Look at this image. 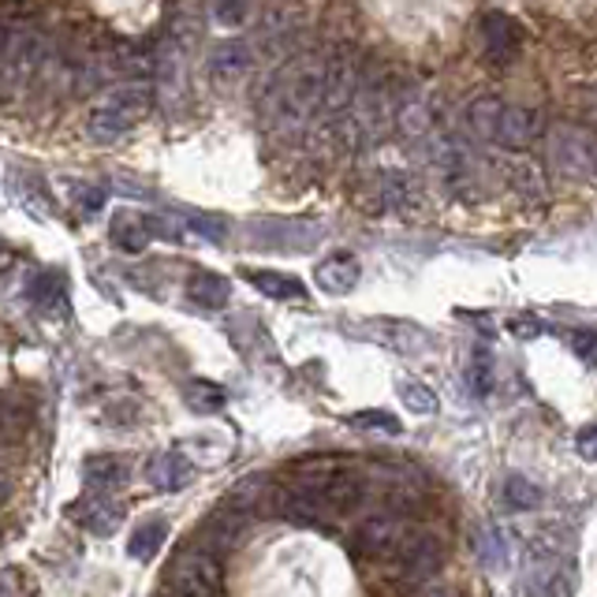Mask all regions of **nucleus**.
Returning <instances> with one entry per match:
<instances>
[{
  "instance_id": "1",
  "label": "nucleus",
  "mask_w": 597,
  "mask_h": 597,
  "mask_svg": "<svg viewBox=\"0 0 597 597\" xmlns=\"http://www.w3.org/2000/svg\"><path fill=\"white\" fill-rule=\"evenodd\" d=\"M337 52V49H332ZM332 52H303L292 65H284L266 86L261 116L273 131H298L311 120L325 116L332 79Z\"/></svg>"
},
{
  "instance_id": "2",
  "label": "nucleus",
  "mask_w": 597,
  "mask_h": 597,
  "mask_svg": "<svg viewBox=\"0 0 597 597\" xmlns=\"http://www.w3.org/2000/svg\"><path fill=\"white\" fill-rule=\"evenodd\" d=\"M467 124L482 142H496V147L508 150H527L549 131L546 116L538 108L512 105L504 97H478V102H470Z\"/></svg>"
},
{
  "instance_id": "3",
  "label": "nucleus",
  "mask_w": 597,
  "mask_h": 597,
  "mask_svg": "<svg viewBox=\"0 0 597 597\" xmlns=\"http://www.w3.org/2000/svg\"><path fill=\"white\" fill-rule=\"evenodd\" d=\"M49 65V45L42 31L26 23H0V102L23 97Z\"/></svg>"
},
{
  "instance_id": "4",
  "label": "nucleus",
  "mask_w": 597,
  "mask_h": 597,
  "mask_svg": "<svg viewBox=\"0 0 597 597\" xmlns=\"http://www.w3.org/2000/svg\"><path fill=\"white\" fill-rule=\"evenodd\" d=\"M150 102H153V94L139 83H128V86L113 90V97H108L97 113H90V120H86L90 139H94V142H116L120 134H128L134 128V120L147 116Z\"/></svg>"
},
{
  "instance_id": "5",
  "label": "nucleus",
  "mask_w": 597,
  "mask_h": 597,
  "mask_svg": "<svg viewBox=\"0 0 597 597\" xmlns=\"http://www.w3.org/2000/svg\"><path fill=\"white\" fill-rule=\"evenodd\" d=\"M221 557L206 553V549H187L168 564V586L176 597H224V575Z\"/></svg>"
},
{
  "instance_id": "6",
  "label": "nucleus",
  "mask_w": 597,
  "mask_h": 597,
  "mask_svg": "<svg viewBox=\"0 0 597 597\" xmlns=\"http://www.w3.org/2000/svg\"><path fill=\"white\" fill-rule=\"evenodd\" d=\"M393 560H396V575H400V583L419 586L441 572V564H445V546H441L437 534L411 530L407 534V541L400 546V553H396Z\"/></svg>"
},
{
  "instance_id": "7",
  "label": "nucleus",
  "mask_w": 597,
  "mask_h": 597,
  "mask_svg": "<svg viewBox=\"0 0 597 597\" xmlns=\"http://www.w3.org/2000/svg\"><path fill=\"white\" fill-rule=\"evenodd\" d=\"M407 534H411V527L403 523V515L377 512V515H370V519L359 523L355 549H359V557H366V560H388V557L400 553Z\"/></svg>"
},
{
  "instance_id": "8",
  "label": "nucleus",
  "mask_w": 597,
  "mask_h": 597,
  "mask_svg": "<svg viewBox=\"0 0 597 597\" xmlns=\"http://www.w3.org/2000/svg\"><path fill=\"white\" fill-rule=\"evenodd\" d=\"M478 34H482L485 60H493V65H512V60L519 57L523 34H519V26H515V20H508V15H501V12L482 15Z\"/></svg>"
},
{
  "instance_id": "9",
  "label": "nucleus",
  "mask_w": 597,
  "mask_h": 597,
  "mask_svg": "<svg viewBox=\"0 0 597 597\" xmlns=\"http://www.w3.org/2000/svg\"><path fill=\"white\" fill-rule=\"evenodd\" d=\"M206 68H210V79L221 86H235L243 83V79L250 75V68H255V52H250L247 42L232 38V42H216L210 49V60H206Z\"/></svg>"
},
{
  "instance_id": "10",
  "label": "nucleus",
  "mask_w": 597,
  "mask_h": 597,
  "mask_svg": "<svg viewBox=\"0 0 597 597\" xmlns=\"http://www.w3.org/2000/svg\"><path fill=\"white\" fill-rule=\"evenodd\" d=\"M243 523H247V515L235 512V508H221V512H213L210 519H206L202 527H198V534H195V546H198V549H206V553H213V557L229 553V549L235 546V541H239Z\"/></svg>"
},
{
  "instance_id": "11",
  "label": "nucleus",
  "mask_w": 597,
  "mask_h": 597,
  "mask_svg": "<svg viewBox=\"0 0 597 597\" xmlns=\"http://www.w3.org/2000/svg\"><path fill=\"white\" fill-rule=\"evenodd\" d=\"M68 512H71V519L90 534H113L120 527V515H124L116 508L113 493H97V490H90L83 501H75Z\"/></svg>"
},
{
  "instance_id": "12",
  "label": "nucleus",
  "mask_w": 597,
  "mask_h": 597,
  "mask_svg": "<svg viewBox=\"0 0 597 597\" xmlns=\"http://www.w3.org/2000/svg\"><path fill=\"white\" fill-rule=\"evenodd\" d=\"M578 575L567 557H546V567H534L530 590L534 597H575Z\"/></svg>"
},
{
  "instance_id": "13",
  "label": "nucleus",
  "mask_w": 597,
  "mask_h": 597,
  "mask_svg": "<svg viewBox=\"0 0 597 597\" xmlns=\"http://www.w3.org/2000/svg\"><path fill=\"white\" fill-rule=\"evenodd\" d=\"M359 277H363V269H359V261L351 258V255H329L318 269H314V280H318V288H321V292H329V295L355 292Z\"/></svg>"
},
{
  "instance_id": "14",
  "label": "nucleus",
  "mask_w": 597,
  "mask_h": 597,
  "mask_svg": "<svg viewBox=\"0 0 597 597\" xmlns=\"http://www.w3.org/2000/svg\"><path fill=\"white\" fill-rule=\"evenodd\" d=\"M191 464H187L179 452H157V456L147 464V478H150V485L153 490H161V493H176V490H184L187 482H191Z\"/></svg>"
},
{
  "instance_id": "15",
  "label": "nucleus",
  "mask_w": 597,
  "mask_h": 597,
  "mask_svg": "<svg viewBox=\"0 0 597 597\" xmlns=\"http://www.w3.org/2000/svg\"><path fill=\"white\" fill-rule=\"evenodd\" d=\"M83 478H86L90 490L116 493V490H124V485H128V464H124V459H116V456H90L86 464H83Z\"/></svg>"
},
{
  "instance_id": "16",
  "label": "nucleus",
  "mask_w": 597,
  "mask_h": 597,
  "mask_svg": "<svg viewBox=\"0 0 597 597\" xmlns=\"http://www.w3.org/2000/svg\"><path fill=\"white\" fill-rule=\"evenodd\" d=\"M187 298L206 306V311H221V306L232 298V284L224 277L210 273V269H198V273L187 277Z\"/></svg>"
},
{
  "instance_id": "17",
  "label": "nucleus",
  "mask_w": 597,
  "mask_h": 597,
  "mask_svg": "<svg viewBox=\"0 0 597 597\" xmlns=\"http://www.w3.org/2000/svg\"><path fill=\"white\" fill-rule=\"evenodd\" d=\"M250 284L258 288L261 295L269 298H306V288L298 277H288V273H277V269H247L243 273Z\"/></svg>"
},
{
  "instance_id": "18",
  "label": "nucleus",
  "mask_w": 597,
  "mask_h": 597,
  "mask_svg": "<svg viewBox=\"0 0 597 597\" xmlns=\"http://www.w3.org/2000/svg\"><path fill=\"white\" fill-rule=\"evenodd\" d=\"M165 538H168V523H165V519H147L142 527H134V530H131L128 553H131L134 560H142V564H150V560L161 553Z\"/></svg>"
},
{
  "instance_id": "19",
  "label": "nucleus",
  "mask_w": 597,
  "mask_h": 597,
  "mask_svg": "<svg viewBox=\"0 0 597 597\" xmlns=\"http://www.w3.org/2000/svg\"><path fill=\"white\" fill-rule=\"evenodd\" d=\"M150 221H142V216H134V213H120L113 221V243L120 250H128V255H139L142 247L150 243Z\"/></svg>"
},
{
  "instance_id": "20",
  "label": "nucleus",
  "mask_w": 597,
  "mask_h": 597,
  "mask_svg": "<svg viewBox=\"0 0 597 597\" xmlns=\"http://www.w3.org/2000/svg\"><path fill=\"white\" fill-rule=\"evenodd\" d=\"M184 400L195 414H216L224 403H229V393H224L216 382H206V377H195L184 388Z\"/></svg>"
},
{
  "instance_id": "21",
  "label": "nucleus",
  "mask_w": 597,
  "mask_h": 597,
  "mask_svg": "<svg viewBox=\"0 0 597 597\" xmlns=\"http://www.w3.org/2000/svg\"><path fill=\"white\" fill-rule=\"evenodd\" d=\"M467 388H470V396H478V400H485V396L493 393V359H490V351H485V348H478L475 355H470Z\"/></svg>"
},
{
  "instance_id": "22",
  "label": "nucleus",
  "mask_w": 597,
  "mask_h": 597,
  "mask_svg": "<svg viewBox=\"0 0 597 597\" xmlns=\"http://www.w3.org/2000/svg\"><path fill=\"white\" fill-rule=\"evenodd\" d=\"M504 504L515 508V512H534L541 504V490L530 482V478L512 475L508 482H504Z\"/></svg>"
},
{
  "instance_id": "23",
  "label": "nucleus",
  "mask_w": 597,
  "mask_h": 597,
  "mask_svg": "<svg viewBox=\"0 0 597 597\" xmlns=\"http://www.w3.org/2000/svg\"><path fill=\"white\" fill-rule=\"evenodd\" d=\"M400 400L407 411H414V414H437V393H433L430 385H422V382H403L400 385Z\"/></svg>"
},
{
  "instance_id": "24",
  "label": "nucleus",
  "mask_w": 597,
  "mask_h": 597,
  "mask_svg": "<svg viewBox=\"0 0 597 597\" xmlns=\"http://www.w3.org/2000/svg\"><path fill=\"white\" fill-rule=\"evenodd\" d=\"M0 597H38V586L20 567H4L0 572Z\"/></svg>"
},
{
  "instance_id": "25",
  "label": "nucleus",
  "mask_w": 597,
  "mask_h": 597,
  "mask_svg": "<svg viewBox=\"0 0 597 597\" xmlns=\"http://www.w3.org/2000/svg\"><path fill=\"white\" fill-rule=\"evenodd\" d=\"M351 426H359V430H382V433H400L403 426L396 422V414H388V411H355L351 414Z\"/></svg>"
},
{
  "instance_id": "26",
  "label": "nucleus",
  "mask_w": 597,
  "mask_h": 597,
  "mask_svg": "<svg viewBox=\"0 0 597 597\" xmlns=\"http://www.w3.org/2000/svg\"><path fill=\"white\" fill-rule=\"evenodd\" d=\"M567 343L586 366H597V329H575L567 332Z\"/></svg>"
},
{
  "instance_id": "27",
  "label": "nucleus",
  "mask_w": 597,
  "mask_h": 597,
  "mask_svg": "<svg viewBox=\"0 0 597 597\" xmlns=\"http://www.w3.org/2000/svg\"><path fill=\"white\" fill-rule=\"evenodd\" d=\"M504 549H508V541H504V534L496 530V527H490L482 534V546H478V553H482V560L490 567H501L504 564Z\"/></svg>"
},
{
  "instance_id": "28",
  "label": "nucleus",
  "mask_w": 597,
  "mask_h": 597,
  "mask_svg": "<svg viewBox=\"0 0 597 597\" xmlns=\"http://www.w3.org/2000/svg\"><path fill=\"white\" fill-rule=\"evenodd\" d=\"M179 216H184L187 229H195L198 235H206V239H216V243L224 239V221H216V216H206V213H195V210H187Z\"/></svg>"
},
{
  "instance_id": "29",
  "label": "nucleus",
  "mask_w": 597,
  "mask_h": 597,
  "mask_svg": "<svg viewBox=\"0 0 597 597\" xmlns=\"http://www.w3.org/2000/svg\"><path fill=\"white\" fill-rule=\"evenodd\" d=\"M60 288H65V284H60V277H57V273H42V277L31 284V298H34L38 306H52V303L60 298Z\"/></svg>"
},
{
  "instance_id": "30",
  "label": "nucleus",
  "mask_w": 597,
  "mask_h": 597,
  "mask_svg": "<svg viewBox=\"0 0 597 597\" xmlns=\"http://www.w3.org/2000/svg\"><path fill=\"white\" fill-rule=\"evenodd\" d=\"M213 20L224 26H239L247 20V0H213Z\"/></svg>"
},
{
  "instance_id": "31",
  "label": "nucleus",
  "mask_w": 597,
  "mask_h": 597,
  "mask_svg": "<svg viewBox=\"0 0 597 597\" xmlns=\"http://www.w3.org/2000/svg\"><path fill=\"white\" fill-rule=\"evenodd\" d=\"M508 332H512V337H519V340H534V337H541V321L530 318V314H519V318L508 321Z\"/></svg>"
},
{
  "instance_id": "32",
  "label": "nucleus",
  "mask_w": 597,
  "mask_h": 597,
  "mask_svg": "<svg viewBox=\"0 0 597 597\" xmlns=\"http://www.w3.org/2000/svg\"><path fill=\"white\" fill-rule=\"evenodd\" d=\"M575 448H578V456H583V459H590V464H597V426L578 433V437H575Z\"/></svg>"
},
{
  "instance_id": "33",
  "label": "nucleus",
  "mask_w": 597,
  "mask_h": 597,
  "mask_svg": "<svg viewBox=\"0 0 597 597\" xmlns=\"http://www.w3.org/2000/svg\"><path fill=\"white\" fill-rule=\"evenodd\" d=\"M102 206H105V191H102V187H94V191H83V195H79V210L90 213V216L102 213Z\"/></svg>"
},
{
  "instance_id": "34",
  "label": "nucleus",
  "mask_w": 597,
  "mask_h": 597,
  "mask_svg": "<svg viewBox=\"0 0 597 597\" xmlns=\"http://www.w3.org/2000/svg\"><path fill=\"white\" fill-rule=\"evenodd\" d=\"M8 493H12V482H8V475L0 470V504L8 501Z\"/></svg>"
},
{
  "instance_id": "35",
  "label": "nucleus",
  "mask_w": 597,
  "mask_h": 597,
  "mask_svg": "<svg viewBox=\"0 0 597 597\" xmlns=\"http://www.w3.org/2000/svg\"><path fill=\"white\" fill-rule=\"evenodd\" d=\"M4 250H8V247H4V239H0V258H4Z\"/></svg>"
}]
</instances>
